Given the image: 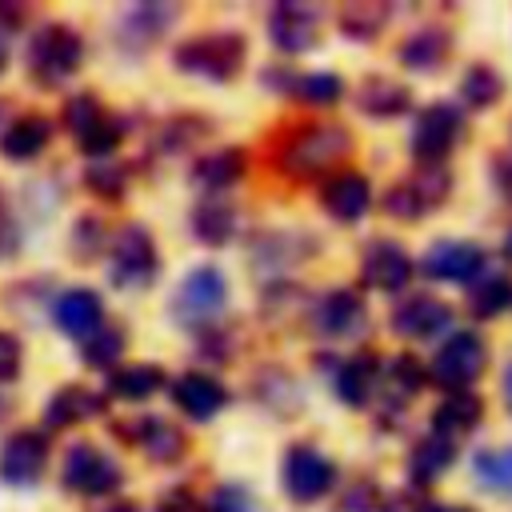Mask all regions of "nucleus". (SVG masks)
Masks as SVG:
<instances>
[{
	"instance_id": "obj_1",
	"label": "nucleus",
	"mask_w": 512,
	"mask_h": 512,
	"mask_svg": "<svg viewBox=\"0 0 512 512\" xmlns=\"http://www.w3.org/2000/svg\"><path fill=\"white\" fill-rule=\"evenodd\" d=\"M356 140L344 124L336 120H316V124H296L292 136H284L280 144V172L292 180H316V176H332V168L340 172V164L352 156Z\"/></svg>"
},
{
	"instance_id": "obj_2",
	"label": "nucleus",
	"mask_w": 512,
	"mask_h": 512,
	"mask_svg": "<svg viewBox=\"0 0 512 512\" xmlns=\"http://www.w3.org/2000/svg\"><path fill=\"white\" fill-rule=\"evenodd\" d=\"M248 60V40L240 32H200L172 48V64L188 76H204L216 84H228L240 76Z\"/></svg>"
},
{
	"instance_id": "obj_3",
	"label": "nucleus",
	"mask_w": 512,
	"mask_h": 512,
	"mask_svg": "<svg viewBox=\"0 0 512 512\" xmlns=\"http://www.w3.org/2000/svg\"><path fill=\"white\" fill-rule=\"evenodd\" d=\"M84 64V40L72 24H44L32 40H28V72L40 88H60L64 80H72Z\"/></svg>"
},
{
	"instance_id": "obj_4",
	"label": "nucleus",
	"mask_w": 512,
	"mask_h": 512,
	"mask_svg": "<svg viewBox=\"0 0 512 512\" xmlns=\"http://www.w3.org/2000/svg\"><path fill=\"white\" fill-rule=\"evenodd\" d=\"M448 192H452V172L444 164H420V168H412V176L384 188L380 208L400 224H416L428 212H436L448 200Z\"/></svg>"
},
{
	"instance_id": "obj_5",
	"label": "nucleus",
	"mask_w": 512,
	"mask_h": 512,
	"mask_svg": "<svg viewBox=\"0 0 512 512\" xmlns=\"http://www.w3.org/2000/svg\"><path fill=\"white\" fill-rule=\"evenodd\" d=\"M224 308H228V276H224L216 264L192 268V272L176 284L172 304H168L172 320L184 324V328H192V332L212 328V320H216Z\"/></svg>"
},
{
	"instance_id": "obj_6",
	"label": "nucleus",
	"mask_w": 512,
	"mask_h": 512,
	"mask_svg": "<svg viewBox=\"0 0 512 512\" xmlns=\"http://www.w3.org/2000/svg\"><path fill=\"white\" fill-rule=\"evenodd\" d=\"M336 460L324 452V448H316V444H308V440H296V444H288L284 448V460H280V488H284V496L288 500H296V504H312V500H320V496H328L332 488H336Z\"/></svg>"
},
{
	"instance_id": "obj_7",
	"label": "nucleus",
	"mask_w": 512,
	"mask_h": 512,
	"mask_svg": "<svg viewBox=\"0 0 512 512\" xmlns=\"http://www.w3.org/2000/svg\"><path fill=\"white\" fill-rule=\"evenodd\" d=\"M160 276V248L144 224H124L108 244V280L116 288H148Z\"/></svg>"
},
{
	"instance_id": "obj_8",
	"label": "nucleus",
	"mask_w": 512,
	"mask_h": 512,
	"mask_svg": "<svg viewBox=\"0 0 512 512\" xmlns=\"http://www.w3.org/2000/svg\"><path fill=\"white\" fill-rule=\"evenodd\" d=\"M460 136H464V108L452 104V100H432L412 120L408 152L420 164H444L448 152L460 144Z\"/></svg>"
},
{
	"instance_id": "obj_9",
	"label": "nucleus",
	"mask_w": 512,
	"mask_h": 512,
	"mask_svg": "<svg viewBox=\"0 0 512 512\" xmlns=\"http://www.w3.org/2000/svg\"><path fill=\"white\" fill-rule=\"evenodd\" d=\"M484 368H488V340H484L480 332H472V328H460V332H452V336L436 348V356H432V364H428V380H432L436 388H444V392H460V388H468Z\"/></svg>"
},
{
	"instance_id": "obj_10",
	"label": "nucleus",
	"mask_w": 512,
	"mask_h": 512,
	"mask_svg": "<svg viewBox=\"0 0 512 512\" xmlns=\"http://www.w3.org/2000/svg\"><path fill=\"white\" fill-rule=\"evenodd\" d=\"M60 484L68 492H76V496H108V492H116L124 484V468L104 448H96L92 440H76L64 452Z\"/></svg>"
},
{
	"instance_id": "obj_11",
	"label": "nucleus",
	"mask_w": 512,
	"mask_h": 512,
	"mask_svg": "<svg viewBox=\"0 0 512 512\" xmlns=\"http://www.w3.org/2000/svg\"><path fill=\"white\" fill-rule=\"evenodd\" d=\"M416 268L428 280H444V284H476L488 268V252L476 240H432L424 248V256L416 260Z\"/></svg>"
},
{
	"instance_id": "obj_12",
	"label": "nucleus",
	"mask_w": 512,
	"mask_h": 512,
	"mask_svg": "<svg viewBox=\"0 0 512 512\" xmlns=\"http://www.w3.org/2000/svg\"><path fill=\"white\" fill-rule=\"evenodd\" d=\"M308 324L316 336L324 340H344V336H356L364 332L368 324V304L360 296V288H328L312 300L308 308Z\"/></svg>"
},
{
	"instance_id": "obj_13",
	"label": "nucleus",
	"mask_w": 512,
	"mask_h": 512,
	"mask_svg": "<svg viewBox=\"0 0 512 512\" xmlns=\"http://www.w3.org/2000/svg\"><path fill=\"white\" fill-rule=\"evenodd\" d=\"M320 28H324L320 4L280 0V4H272V12H268V36H272L276 52H288V56H300V52L316 48Z\"/></svg>"
},
{
	"instance_id": "obj_14",
	"label": "nucleus",
	"mask_w": 512,
	"mask_h": 512,
	"mask_svg": "<svg viewBox=\"0 0 512 512\" xmlns=\"http://www.w3.org/2000/svg\"><path fill=\"white\" fill-rule=\"evenodd\" d=\"M48 468V436L36 428H20L0 448V480L12 488H32Z\"/></svg>"
},
{
	"instance_id": "obj_15",
	"label": "nucleus",
	"mask_w": 512,
	"mask_h": 512,
	"mask_svg": "<svg viewBox=\"0 0 512 512\" xmlns=\"http://www.w3.org/2000/svg\"><path fill=\"white\" fill-rule=\"evenodd\" d=\"M416 272V260L396 240H372L360 256V280L372 292H404Z\"/></svg>"
},
{
	"instance_id": "obj_16",
	"label": "nucleus",
	"mask_w": 512,
	"mask_h": 512,
	"mask_svg": "<svg viewBox=\"0 0 512 512\" xmlns=\"http://www.w3.org/2000/svg\"><path fill=\"white\" fill-rule=\"evenodd\" d=\"M392 332L404 340H432L444 328H452V304H444L432 292H412L392 308Z\"/></svg>"
},
{
	"instance_id": "obj_17",
	"label": "nucleus",
	"mask_w": 512,
	"mask_h": 512,
	"mask_svg": "<svg viewBox=\"0 0 512 512\" xmlns=\"http://www.w3.org/2000/svg\"><path fill=\"white\" fill-rule=\"evenodd\" d=\"M320 208L336 220V224H356L368 216L372 208V184L364 172H352V168H340L332 172L324 184H320Z\"/></svg>"
},
{
	"instance_id": "obj_18",
	"label": "nucleus",
	"mask_w": 512,
	"mask_h": 512,
	"mask_svg": "<svg viewBox=\"0 0 512 512\" xmlns=\"http://www.w3.org/2000/svg\"><path fill=\"white\" fill-rule=\"evenodd\" d=\"M380 356L376 352H356L348 360H340L332 368V388H336V400L348 404V408H368L372 396L380 392Z\"/></svg>"
},
{
	"instance_id": "obj_19",
	"label": "nucleus",
	"mask_w": 512,
	"mask_h": 512,
	"mask_svg": "<svg viewBox=\"0 0 512 512\" xmlns=\"http://www.w3.org/2000/svg\"><path fill=\"white\" fill-rule=\"evenodd\" d=\"M168 396H172V404H176L188 420H196V424L212 420V416L228 404V388H224L216 376H208V372H180V376L168 384Z\"/></svg>"
},
{
	"instance_id": "obj_20",
	"label": "nucleus",
	"mask_w": 512,
	"mask_h": 512,
	"mask_svg": "<svg viewBox=\"0 0 512 512\" xmlns=\"http://www.w3.org/2000/svg\"><path fill=\"white\" fill-rule=\"evenodd\" d=\"M264 84L284 92V96H296L300 104H312V108H332L344 96V80L336 72H284V68H268Z\"/></svg>"
},
{
	"instance_id": "obj_21",
	"label": "nucleus",
	"mask_w": 512,
	"mask_h": 512,
	"mask_svg": "<svg viewBox=\"0 0 512 512\" xmlns=\"http://www.w3.org/2000/svg\"><path fill=\"white\" fill-rule=\"evenodd\" d=\"M352 100H356V108H360L364 116H372V120H396V116L412 112V88H408L404 80H392V76H380V72L364 76V80L356 84Z\"/></svg>"
},
{
	"instance_id": "obj_22",
	"label": "nucleus",
	"mask_w": 512,
	"mask_h": 512,
	"mask_svg": "<svg viewBox=\"0 0 512 512\" xmlns=\"http://www.w3.org/2000/svg\"><path fill=\"white\" fill-rule=\"evenodd\" d=\"M52 320H56V328H60L64 336H72V340L84 344V340L104 324V300H100L92 288H68V292L56 296Z\"/></svg>"
},
{
	"instance_id": "obj_23",
	"label": "nucleus",
	"mask_w": 512,
	"mask_h": 512,
	"mask_svg": "<svg viewBox=\"0 0 512 512\" xmlns=\"http://www.w3.org/2000/svg\"><path fill=\"white\" fill-rule=\"evenodd\" d=\"M188 224H192V236H196L200 244H208V248H224V244L236 236L240 212H236V204H232L228 196L208 192V196H200V200H196V208H192Z\"/></svg>"
},
{
	"instance_id": "obj_24",
	"label": "nucleus",
	"mask_w": 512,
	"mask_h": 512,
	"mask_svg": "<svg viewBox=\"0 0 512 512\" xmlns=\"http://www.w3.org/2000/svg\"><path fill=\"white\" fill-rule=\"evenodd\" d=\"M396 56H400V64H404L408 72L432 76V72H440V68L448 64V56H452V32L440 28V24H424V28H416V32L400 44Z\"/></svg>"
},
{
	"instance_id": "obj_25",
	"label": "nucleus",
	"mask_w": 512,
	"mask_h": 512,
	"mask_svg": "<svg viewBox=\"0 0 512 512\" xmlns=\"http://www.w3.org/2000/svg\"><path fill=\"white\" fill-rule=\"evenodd\" d=\"M104 412V396L84 388V384H64L52 392V400L44 404V428L48 432H60V428H72L88 416H100Z\"/></svg>"
},
{
	"instance_id": "obj_26",
	"label": "nucleus",
	"mask_w": 512,
	"mask_h": 512,
	"mask_svg": "<svg viewBox=\"0 0 512 512\" xmlns=\"http://www.w3.org/2000/svg\"><path fill=\"white\" fill-rule=\"evenodd\" d=\"M248 172V152L240 144H224V148H212L204 152L196 164H192V180L216 196H224V188H232L236 180H244Z\"/></svg>"
},
{
	"instance_id": "obj_27",
	"label": "nucleus",
	"mask_w": 512,
	"mask_h": 512,
	"mask_svg": "<svg viewBox=\"0 0 512 512\" xmlns=\"http://www.w3.org/2000/svg\"><path fill=\"white\" fill-rule=\"evenodd\" d=\"M316 252V244L304 236V232H264L256 244H252V260L264 268V272H288L296 264H304L308 256ZM252 264V268H256Z\"/></svg>"
},
{
	"instance_id": "obj_28",
	"label": "nucleus",
	"mask_w": 512,
	"mask_h": 512,
	"mask_svg": "<svg viewBox=\"0 0 512 512\" xmlns=\"http://www.w3.org/2000/svg\"><path fill=\"white\" fill-rule=\"evenodd\" d=\"M452 464H456V440L428 432V436H420V440L412 444V456H408V484H412V488H428V484H436Z\"/></svg>"
},
{
	"instance_id": "obj_29",
	"label": "nucleus",
	"mask_w": 512,
	"mask_h": 512,
	"mask_svg": "<svg viewBox=\"0 0 512 512\" xmlns=\"http://www.w3.org/2000/svg\"><path fill=\"white\" fill-rule=\"evenodd\" d=\"M52 132H56V124L48 116H40V112L16 116L4 128V136H0V156H8V160H36L52 144Z\"/></svg>"
},
{
	"instance_id": "obj_30",
	"label": "nucleus",
	"mask_w": 512,
	"mask_h": 512,
	"mask_svg": "<svg viewBox=\"0 0 512 512\" xmlns=\"http://www.w3.org/2000/svg\"><path fill=\"white\" fill-rule=\"evenodd\" d=\"M480 420H484V396H476V392H468V388L448 392V396L432 408V432H436V436H448V440L468 436Z\"/></svg>"
},
{
	"instance_id": "obj_31",
	"label": "nucleus",
	"mask_w": 512,
	"mask_h": 512,
	"mask_svg": "<svg viewBox=\"0 0 512 512\" xmlns=\"http://www.w3.org/2000/svg\"><path fill=\"white\" fill-rule=\"evenodd\" d=\"M136 444L148 452V460L156 464H180L188 456V436L180 424L164 420V416H144L136 420Z\"/></svg>"
},
{
	"instance_id": "obj_32",
	"label": "nucleus",
	"mask_w": 512,
	"mask_h": 512,
	"mask_svg": "<svg viewBox=\"0 0 512 512\" xmlns=\"http://www.w3.org/2000/svg\"><path fill=\"white\" fill-rule=\"evenodd\" d=\"M392 20V8L380 4V0H360V4H344L340 16H336V28L344 40H356V44H372Z\"/></svg>"
},
{
	"instance_id": "obj_33",
	"label": "nucleus",
	"mask_w": 512,
	"mask_h": 512,
	"mask_svg": "<svg viewBox=\"0 0 512 512\" xmlns=\"http://www.w3.org/2000/svg\"><path fill=\"white\" fill-rule=\"evenodd\" d=\"M424 384H428V368H424L412 352L388 356V364H384V372H380V388H384V396H388L396 408H400L404 400H412Z\"/></svg>"
},
{
	"instance_id": "obj_34",
	"label": "nucleus",
	"mask_w": 512,
	"mask_h": 512,
	"mask_svg": "<svg viewBox=\"0 0 512 512\" xmlns=\"http://www.w3.org/2000/svg\"><path fill=\"white\" fill-rule=\"evenodd\" d=\"M176 16H180L176 4H132V8L124 12V20H120V32L132 36L140 48H148L152 40H160V36L172 28Z\"/></svg>"
},
{
	"instance_id": "obj_35",
	"label": "nucleus",
	"mask_w": 512,
	"mask_h": 512,
	"mask_svg": "<svg viewBox=\"0 0 512 512\" xmlns=\"http://www.w3.org/2000/svg\"><path fill=\"white\" fill-rule=\"evenodd\" d=\"M164 384H168V376H164L160 364H128V368H116L108 376V396H116V400H148Z\"/></svg>"
},
{
	"instance_id": "obj_36",
	"label": "nucleus",
	"mask_w": 512,
	"mask_h": 512,
	"mask_svg": "<svg viewBox=\"0 0 512 512\" xmlns=\"http://www.w3.org/2000/svg\"><path fill=\"white\" fill-rule=\"evenodd\" d=\"M508 308H512V280L504 272H484L468 288V312H472V320H492V316H500Z\"/></svg>"
},
{
	"instance_id": "obj_37",
	"label": "nucleus",
	"mask_w": 512,
	"mask_h": 512,
	"mask_svg": "<svg viewBox=\"0 0 512 512\" xmlns=\"http://www.w3.org/2000/svg\"><path fill=\"white\" fill-rule=\"evenodd\" d=\"M504 76L492 68V64H472L464 76H460V100L476 112H488L504 100Z\"/></svg>"
},
{
	"instance_id": "obj_38",
	"label": "nucleus",
	"mask_w": 512,
	"mask_h": 512,
	"mask_svg": "<svg viewBox=\"0 0 512 512\" xmlns=\"http://www.w3.org/2000/svg\"><path fill=\"white\" fill-rule=\"evenodd\" d=\"M124 348H128V336H124V328L120 324H100L84 344H80V356H84V364L88 368H96V372H116V364H120V356H124Z\"/></svg>"
},
{
	"instance_id": "obj_39",
	"label": "nucleus",
	"mask_w": 512,
	"mask_h": 512,
	"mask_svg": "<svg viewBox=\"0 0 512 512\" xmlns=\"http://www.w3.org/2000/svg\"><path fill=\"white\" fill-rule=\"evenodd\" d=\"M472 472L492 492H512V444L508 448H484L472 460Z\"/></svg>"
},
{
	"instance_id": "obj_40",
	"label": "nucleus",
	"mask_w": 512,
	"mask_h": 512,
	"mask_svg": "<svg viewBox=\"0 0 512 512\" xmlns=\"http://www.w3.org/2000/svg\"><path fill=\"white\" fill-rule=\"evenodd\" d=\"M84 188H88L92 196L116 204V200H124V192H128V168H124V164H104V160H96V164L84 168Z\"/></svg>"
},
{
	"instance_id": "obj_41",
	"label": "nucleus",
	"mask_w": 512,
	"mask_h": 512,
	"mask_svg": "<svg viewBox=\"0 0 512 512\" xmlns=\"http://www.w3.org/2000/svg\"><path fill=\"white\" fill-rule=\"evenodd\" d=\"M212 132V124L204 120V116H172V120H164L160 124V136H156V144L164 148V152H184V148H192L200 136H208Z\"/></svg>"
},
{
	"instance_id": "obj_42",
	"label": "nucleus",
	"mask_w": 512,
	"mask_h": 512,
	"mask_svg": "<svg viewBox=\"0 0 512 512\" xmlns=\"http://www.w3.org/2000/svg\"><path fill=\"white\" fill-rule=\"evenodd\" d=\"M108 112H104V104H100V96L96 92H76V96H68V104H64V128L80 140L84 132H92L100 120H104Z\"/></svg>"
},
{
	"instance_id": "obj_43",
	"label": "nucleus",
	"mask_w": 512,
	"mask_h": 512,
	"mask_svg": "<svg viewBox=\"0 0 512 512\" xmlns=\"http://www.w3.org/2000/svg\"><path fill=\"white\" fill-rule=\"evenodd\" d=\"M104 244H112V240H108L100 216H80V220L72 224V256H76V260H96V256L104 252Z\"/></svg>"
},
{
	"instance_id": "obj_44",
	"label": "nucleus",
	"mask_w": 512,
	"mask_h": 512,
	"mask_svg": "<svg viewBox=\"0 0 512 512\" xmlns=\"http://www.w3.org/2000/svg\"><path fill=\"white\" fill-rule=\"evenodd\" d=\"M124 140V120H116V116H104L92 132H84L80 140H76V148L84 152V156H92V160H100V156H108L116 144Z\"/></svg>"
},
{
	"instance_id": "obj_45",
	"label": "nucleus",
	"mask_w": 512,
	"mask_h": 512,
	"mask_svg": "<svg viewBox=\"0 0 512 512\" xmlns=\"http://www.w3.org/2000/svg\"><path fill=\"white\" fill-rule=\"evenodd\" d=\"M204 512H260V500L244 484L228 480V484H216L212 488V496L204 500Z\"/></svg>"
},
{
	"instance_id": "obj_46",
	"label": "nucleus",
	"mask_w": 512,
	"mask_h": 512,
	"mask_svg": "<svg viewBox=\"0 0 512 512\" xmlns=\"http://www.w3.org/2000/svg\"><path fill=\"white\" fill-rule=\"evenodd\" d=\"M428 508H432V500L424 496V488L404 484V488L380 496V508H376V512H428Z\"/></svg>"
},
{
	"instance_id": "obj_47",
	"label": "nucleus",
	"mask_w": 512,
	"mask_h": 512,
	"mask_svg": "<svg viewBox=\"0 0 512 512\" xmlns=\"http://www.w3.org/2000/svg\"><path fill=\"white\" fill-rule=\"evenodd\" d=\"M200 348H204V356H208L212 364H228V360L236 356V340H232L228 328H204V332H200Z\"/></svg>"
},
{
	"instance_id": "obj_48",
	"label": "nucleus",
	"mask_w": 512,
	"mask_h": 512,
	"mask_svg": "<svg viewBox=\"0 0 512 512\" xmlns=\"http://www.w3.org/2000/svg\"><path fill=\"white\" fill-rule=\"evenodd\" d=\"M20 364H24V344L0 328V384L16 380L20 376Z\"/></svg>"
},
{
	"instance_id": "obj_49",
	"label": "nucleus",
	"mask_w": 512,
	"mask_h": 512,
	"mask_svg": "<svg viewBox=\"0 0 512 512\" xmlns=\"http://www.w3.org/2000/svg\"><path fill=\"white\" fill-rule=\"evenodd\" d=\"M152 512H204V504L192 496V488H168L160 500H156V508Z\"/></svg>"
},
{
	"instance_id": "obj_50",
	"label": "nucleus",
	"mask_w": 512,
	"mask_h": 512,
	"mask_svg": "<svg viewBox=\"0 0 512 512\" xmlns=\"http://www.w3.org/2000/svg\"><path fill=\"white\" fill-rule=\"evenodd\" d=\"M376 508H380V496H376V488L368 480L352 484V492L340 500V512H376Z\"/></svg>"
},
{
	"instance_id": "obj_51",
	"label": "nucleus",
	"mask_w": 512,
	"mask_h": 512,
	"mask_svg": "<svg viewBox=\"0 0 512 512\" xmlns=\"http://www.w3.org/2000/svg\"><path fill=\"white\" fill-rule=\"evenodd\" d=\"M20 252V224L8 212V204L0 200V260H12Z\"/></svg>"
},
{
	"instance_id": "obj_52",
	"label": "nucleus",
	"mask_w": 512,
	"mask_h": 512,
	"mask_svg": "<svg viewBox=\"0 0 512 512\" xmlns=\"http://www.w3.org/2000/svg\"><path fill=\"white\" fill-rule=\"evenodd\" d=\"M492 180H496L500 196L512 204V152H496L492 156Z\"/></svg>"
},
{
	"instance_id": "obj_53",
	"label": "nucleus",
	"mask_w": 512,
	"mask_h": 512,
	"mask_svg": "<svg viewBox=\"0 0 512 512\" xmlns=\"http://www.w3.org/2000/svg\"><path fill=\"white\" fill-rule=\"evenodd\" d=\"M24 24V4H0V28H20Z\"/></svg>"
},
{
	"instance_id": "obj_54",
	"label": "nucleus",
	"mask_w": 512,
	"mask_h": 512,
	"mask_svg": "<svg viewBox=\"0 0 512 512\" xmlns=\"http://www.w3.org/2000/svg\"><path fill=\"white\" fill-rule=\"evenodd\" d=\"M500 392H504V404H508V412H512V364H508L504 376H500Z\"/></svg>"
},
{
	"instance_id": "obj_55",
	"label": "nucleus",
	"mask_w": 512,
	"mask_h": 512,
	"mask_svg": "<svg viewBox=\"0 0 512 512\" xmlns=\"http://www.w3.org/2000/svg\"><path fill=\"white\" fill-rule=\"evenodd\" d=\"M8 56H12V48H8V28H0V72L8 68Z\"/></svg>"
},
{
	"instance_id": "obj_56",
	"label": "nucleus",
	"mask_w": 512,
	"mask_h": 512,
	"mask_svg": "<svg viewBox=\"0 0 512 512\" xmlns=\"http://www.w3.org/2000/svg\"><path fill=\"white\" fill-rule=\"evenodd\" d=\"M428 512H476V508H468V504H432Z\"/></svg>"
},
{
	"instance_id": "obj_57",
	"label": "nucleus",
	"mask_w": 512,
	"mask_h": 512,
	"mask_svg": "<svg viewBox=\"0 0 512 512\" xmlns=\"http://www.w3.org/2000/svg\"><path fill=\"white\" fill-rule=\"evenodd\" d=\"M108 512H140V504H136V500H116Z\"/></svg>"
},
{
	"instance_id": "obj_58",
	"label": "nucleus",
	"mask_w": 512,
	"mask_h": 512,
	"mask_svg": "<svg viewBox=\"0 0 512 512\" xmlns=\"http://www.w3.org/2000/svg\"><path fill=\"white\" fill-rule=\"evenodd\" d=\"M504 256L512 260V228H508V236H504Z\"/></svg>"
}]
</instances>
